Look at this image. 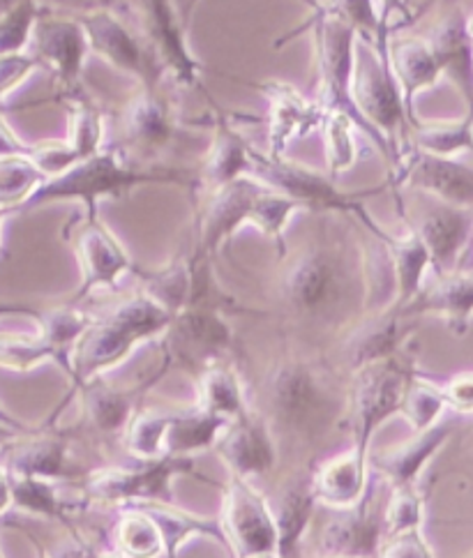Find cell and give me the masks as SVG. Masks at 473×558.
Wrapping results in <instances>:
<instances>
[{"instance_id":"1","label":"cell","mask_w":473,"mask_h":558,"mask_svg":"<svg viewBox=\"0 0 473 558\" xmlns=\"http://www.w3.org/2000/svg\"><path fill=\"white\" fill-rule=\"evenodd\" d=\"M326 215V231L282 256L278 301L289 322L312 335H347L369 312L367 247Z\"/></svg>"},{"instance_id":"2","label":"cell","mask_w":473,"mask_h":558,"mask_svg":"<svg viewBox=\"0 0 473 558\" xmlns=\"http://www.w3.org/2000/svg\"><path fill=\"white\" fill-rule=\"evenodd\" d=\"M262 395L272 432L305 444L330 434L349 413V384L319 357L303 353L280 357L266 372Z\"/></svg>"},{"instance_id":"3","label":"cell","mask_w":473,"mask_h":558,"mask_svg":"<svg viewBox=\"0 0 473 558\" xmlns=\"http://www.w3.org/2000/svg\"><path fill=\"white\" fill-rule=\"evenodd\" d=\"M165 185V187H199L196 173L167 165H140L130 159L116 144L105 146L95 155L76 162L63 175L45 181L22 210L43 208L49 204L78 202L88 213H97L102 202L125 198L134 190Z\"/></svg>"},{"instance_id":"4","label":"cell","mask_w":473,"mask_h":558,"mask_svg":"<svg viewBox=\"0 0 473 558\" xmlns=\"http://www.w3.org/2000/svg\"><path fill=\"white\" fill-rule=\"evenodd\" d=\"M171 322L173 314L146 291H136L105 314L93 316L72 351V386L78 388L90 378L105 376L130 357L136 347L162 337Z\"/></svg>"},{"instance_id":"5","label":"cell","mask_w":473,"mask_h":558,"mask_svg":"<svg viewBox=\"0 0 473 558\" xmlns=\"http://www.w3.org/2000/svg\"><path fill=\"white\" fill-rule=\"evenodd\" d=\"M351 99L365 125V138L379 150L390 175L407 150L411 118L402 90L390 72L388 53H381L361 37L351 74Z\"/></svg>"},{"instance_id":"6","label":"cell","mask_w":473,"mask_h":558,"mask_svg":"<svg viewBox=\"0 0 473 558\" xmlns=\"http://www.w3.org/2000/svg\"><path fill=\"white\" fill-rule=\"evenodd\" d=\"M250 178L293 198L303 210H310L314 215H342L349 219H356L365 231H372L379 225L377 219L367 213L365 198L377 196L384 190H388V185H381L367 192H344L340 190L338 181L326 171H317L301 162H293V159H287V155L272 157L266 150L256 148L254 144L250 153Z\"/></svg>"},{"instance_id":"7","label":"cell","mask_w":473,"mask_h":558,"mask_svg":"<svg viewBox=\"0 0 473 558\" xmlns=\"http://www.w3.org/2000/svg\"><path fill=\"white\" fill-rule=\"evenodd\" d=\"M72 14L86 33L90 56L102 58L107 65L132 76L140 86L165 84L169 68L162 53L148 33H142L130 19L113 8H86Z\"/></svg>"},{"instance_id":"8","label":"cell","mask_w":473,"mask_h":558,"mask_svg":"<svg viewBox=\"0 0 473 558\" xmlns=\"http://www.w3.org/2000/svg\"><path fill=\"white\" fill-rule=\"evenodd\" d=\"M416 374L411 361L400 353L386 361L372 363L351 374L349 381V423L353 432V446L359 452L369 454L374 434L386 425L392 415H400L407 386Z\"/></svg>"},{"instance_id":"9","label":"cell","mask_w":473,"mask_h":558,"mask_svg":"<svg viewBox=\"0 0 473 558\" xmlns=\"http://www.w3.org/2000/svg\"><path fill=\"white\" fill-rule=\"evenodd\" d=\"M196 475L192 457H162L134 466H107L86 473L84 492L88 501L107 506L173 504L171 481Z\"/></svg>"},{"instance_id":"10","label":"cell","mask_w":473,"mask_h":558,"mask_svg":"<svg viewBox=\"0 0 473 558\" xmlns=\"http://www.w3.org/2000/svg\"><path fill=\"white\" fill-rule=\"evenodd\" d=\"M121 144H116L140 165H162L181 134V118L162 86H140L118 116Z\"/></svg>"},{"instance_id":"11","label":"cell","mask_w":473,"mask_h":558,"mask_svg":"<svg viewBox=\"0 0 473 558\" xmlns=\"http://www.w3.org/2000/svg\"><path fill=\"white\" fill-rule=\"evenodd\" d=\"M167 367H183L199 374L202 369L225 363L233 349L235 335L218 305H187L173 314V322L162 335Z\"/></svg>"},{"instance_id":"12","label":"cell","mask_w":473,"mask_h":558,"mask_svg":"<svg viewBox=\"0 0 473 558\" xmlns=\"http://www.w3.org/2000/svg\"><path fill=\"white\" fill-rule=\"evenodd\" d=\"M220 522L231 558L278 556V531L268 496L254 483L229 475Z\"/></svg>"},{"instance_id":"13","label":"cell","mask_w":473,"mask_h":558,"mask_svg":"<svg viewBox=\"0 0 473 558\" xmlns=\"http://www.w3.org/2000/svg\"><path fill=\"white\" fill-rule=\"evenodd\" d=\"M386 185L396 196L419 192L441 204L473 210V165L460 157H437L407 148Z\"/></svg>"},{"instance_id":"14","label":"cell","mask_w":473,"mask_h":558,"mask_svg":"<svg viewBox=\"0 0 473 558\" xmlns=\"http://www.w3.org/2000/svg\"><path fill=\"white\" fill-rule=\"evenodd\" d=\"M72 245L78 270H82V282L70 301L72 305L86 301L97 289H118V282L134 270L128 250L97 213L84 210V215L76 219Z\"/></svg>"},{"instance_id":"15","label":"cell","mask_w":473,"mask_h":558,"mask_svg":"<svg viewBox=\"0 0 473 558\" xmlns=\"http://www.w3.org/2000/svg\"><path fill=\"white\" fill-rule=\"evenodd\" d=\"M419 198L421 204L416 210H400V217L423 241L432 262V272L444 275L458 270L469 243L473 241V210L441 204L425 194H419Z\"/></svg>"},{"instance_id":"16","label":"cell","mask_w":473,"mask_h":558,"mask_svg":"<svg viewBox=\"0 0 473 558\" xmlns=\"http://www.w3.org/2000/svg\"><path fill=\"white\" fill-rule=\"evenodd\" d=\"M381 477H369L363 501L347 510H328V522L319 529V556H353L377 558L384 541V504L379 501Z\"/></svg>"},{"instance_id":"17","label":"cell","mask_w":473,"mask_h":558,"mask_svg":"<svg viewBox=\"0 0 473 558\" xmlns=\"http://www.w3.org/2000/svg\"><path fill=\"white\" fill-rule=\"evenodd\" d=\"M28 53L43 65V70L53 72L65 95L82 88L90 49L86 33L74 14H53L43 10L31 35Z\"/></svg>"},{"instance_id":"18","label":"cell","mask_w":473,"mask_h":558,"mask_svg":"<svg viewBox=\"0 0 473 558\" xmlns=\"http://www.w3.org/2000/svg\"><path fill=\"white\" fill-rule=\"evenodd\" d=\"M264 183L254 181L250 175H243L239 181H233L210 194H204L206 198L199 210L196 245L192 254L210 262L235 233L243 227H250L254 204L264 192Z\"/></svg>"},{"instance_id":"19","label":"cell","mask_w":473,"mask_h":558,"mask_svg":"<svg viewBox=\"0 0 473 558\" xmlns=\"http://www.w3.org/2000/svg\"><path fill=\"white\" fill-rule=\"evenodd\" d=\"M227 464L229 473L243 481H262L278 466V438L266 415L247 409L225 427L213 448Z\"/></svg>"},{"instance_id":"20","label":"cell","mask_w":473,"mask_h":558,"mask_svg":"<svg viewBox=\"0 0 473 558\" xmlns=\"http://www.w3.org/2000/svg\"><path fill=\"white\" fill-rule=\"evenodd\" d=\"M416 324L419 318L407 316L400 307L365 314L363 322L342 337L340 355L344 369L353 374L372 363L404 353V344Z\"/></svg>"},{"instance_id":"21","label":"cell","mask_w":473,"mask_h":558,"mask_svg":"<svg viewBox=\"0 0 473 558\" xmlns=\"http://www.w3.org/2000/svg\"><path fill=\"white\" fill-rule=\"evenodd\" d=\"M259 90L268 102V155L284 157L293 142L322 128L326 111L317 99L305 97L299 88L284 82H264Z\"/></svg>"},{"instance_id":"22","label":"cell","mask_w":473,"mask_h":558,"mask_svg":"<svg viewBox=\"0 0 473 558\" xmlns=\"http://www.w3.org/2000/svg\"><path fill=\"white\" fill-rule=\"evenodd\" d=\"M0 450H8L0 466L10 477H43L53 483L86 477V471L74 462L68 438L61 434H19Z\"/></svg>"},{"instance_id":"23","label":"cell","mask_w":473,"mask_h":558,"mask_svg":"<svg viewBox=\"0 0 473 558\" xmlns=\"http://www.w3.org/2000/svg\"><path fill=\"white\" fill-rule=\"evenodd\" d=\"M275 531H278V558H301L303 541L317 514V498L312 492V473H293L268 496Z\"/></svg>"},{"instance_id":"24","label":"cell","mask_w":473,"mask_h":558,"mask_svg":"<svg viewBox=\"0 0 473 558\" xmlns=\"http://www.w3.org/2000/svg\"><path fill=\"white\" fill-rule=\"evenodd\" d=\"M388 65L402 90L411 125H416L421 118L416 111V97L432 90L441 82L437 53L427 43V37L392 35L388 43Z\"/></svg>"},{"instance_id":"25","label":"cell","mask_w":473,"mask_h":558,"mask_svg":"<svg viewBox=\"0 0 473 558\" xmlns=\"http://www.w3.org/2000/svg\"><path fill=\"white\" fill-rule=\"evenodd\" d=\"M213 138L204 165L196 173L199 194H210L243 175H250V153L252 144L235 128L233 118L218 107H213Z\"/></svg>"},{"instance_id":"26","label":"cell","mask_w":473,"mask_h":558,"mask_svg":"<svg viewBox=\"0 0 473 558\" xmlns=\"http://www.w3.org/2000/svg\"><path fill=\"white\" fill-rule=\"evenodd\" d=\"M400 310L411 318L437 316L452 332L464 335L473 322V272L458 268L435 275V279L425 282L421 293Z\"/></svg>"},{"instance_id":"27","label":"cell","mask_w":473,"mask_h":558,"mask_svg":"<svg viewBox=\"0 0 473 558\" xmlns=\"http://www.w3.org/2000/svg\"><path fill=\"white\" fill-rule=\"evenodd\" d=\"M427 43L437 53L441 78L456 88L473 121V39L469 31V14L452 10L427 35Z\"/></svg>"},{"instance_id":"28","label":"cell","mask_w":473,"mask_h":558,"mask_svg":"<svg viewBox=\"0 0 473 558\" xmlns=\"http://www.w3.org/2000/svg\"><path fill=\"white\" fill-rule=\"evenodd\" d=\"M452 425L439 423L425 432H416L409 441L381 454L367 457V464L388 487H416L419 477L435 460L439 450L450 441Z\"/></svg>"},{"instance_id":"29","label":"cell","mask_w":473,"mask_h":558,"mask_svg":"<svg viewBox=\"0 0 473 558\" xmlns=\"http://www.w3.org/2000/svg\"><path fill=\"white\" fill-rule=\"evenodd\" d=\"M369 487L367 454L356 448L332 454L312 473V492L326 510H347L359 506Z\"/></svg>"},{"instance_id":"30","label":"cell","mask_w":473,"mask_h":558,"mask_svg":"<svg viewBox=\"0 0 473 558\" xmlns=\"http://www.w3.org/2000/svg\"><path fill=\"white\" fill-rule=\"evenodd\" d=\"M379 238L388 252L392 282H396L392 307H404L421 293L427 282V275L432 272L429 254L416 231H411L409 227H404L402 233L384 231Z\"/></svg>"},{"instance_id":"31","label":"cell","mask_w":473,"mask_h":558,"mask_svg":"<svg viewBox=\"0 0 473 558\" xmlns=\"http://www.w3.org/2000/svg\"><path fill=\"white\" fill-rule=\"evenodd\" d=\"M74 390L82 395V411L90 429L102 436L125 432L134 415V390L107 384L105 376L90 378Z\"/></svg>"},{"instance_id":"32","label":"cell","mask_w":473,"mask_h":558,"mask_svg":"<svg viewBox=\"0 0 473 558\" xmlns=\"http://www.w3.org/2000/svg\"><path fill=\"white\" fill-rule=\"evenodd\" d=\"M142 508L153 517L157 526H160L167 558H179L181 549L190 541H194V537L213 541L227 549V537H225L220 520H213V517H199L194 512L175 508L173 504H144Z\"/></svg>"},{"instance_id":"33","label":"cell","mask_w":473,"mask_h":558,"mask_svg":"<svg viewBox=\"0 0 473 558\" xmlns=\"http://www.w3.org/2000/svg\"><path fill=\"white\" fill-rule=\"evenodd\" d=\"M229 423L225 417L210 415L202 409H187V411H171L169 413V427L165 438V454L167 457H192L196 452L213 450L218 444L220 434Z\"/></svg>"},{"instance_id":"34","label":"cell","mask_w":473,"mask_h":558,"mask_svg":"<svg viewBox=\"0 0 473 558\" xmlns=\"http://www.w3.org/2000/svg\"><path fill=\"white\" fill-rule=\"evenodd\" d=\"M196 409L231 423L250 409L239 372L229 363H215L196 374Z\"/></svg>"},{"instance_id":"35","label":"cell","mask_w":473,"mask_h":558,"mask_svg":"<svg viewBox=\"0 0 473 558\" xmlns=\"http://www.w3.org/2000/svg\"><path fill=\"white\" fill-rule=\"evenodd\" d=\"M407 148L421 150L437 157H462L473 153V121L464 113L460 118H444V121H423L409 128Z\"/></svg>"},{"instance_id":"36","label":"cell","mask_w":473,"mask_h":558,"mask_svg":"<svg viewBox=\"0 0 473 558\" xmlns=\"http://www.w3.org/2000/svg\"><path fill=\"white\" fill-rule=\"evenodd\" d=\"M113 549L123 558H162V533L142 506H125L113 526Z\"/></svg>"},{"instance_id":"37","label":"cell","mask_w":473,"mask_h":558,"mask_svg":"<svg viewBox=\"0 0 473 558\" xmlns=\"http://www.w3.org/2000/svg\"><path fill=\"white\" fill-rule=\"evenodd\" d=\"M324 14L347 24L365 43H372L381 53H388L392 31L384 22L379 0H322Z\"/></svg>"},{"instance_id":"38","label":"cell","mask_w":473,"mask_h":558,"mask_svg":"<svg viewBox=\"0 0 473 558\" xmlns=\"http://www.w3.org/2000/svg\"><path fill=\"white\" fill-rule=\"evenodd\" d=\"M319 132L326 148V173L338 181L342 173L351 171L361 159V146L356 142L359 128L347 113L326 111Z\"/></svg>"},{"instance_id":"39","label":"cell","mask_w":473,"mask_h":558,"mask_svg":"<svg viewBox=\"0 0 473 558\" xmlns=\"http://www.w3.org/2000/svg\"><path fill=\"white\" fill-rule=\"evenodd\" d=\"M68 97L70 102V130H68V144L76 150V155L86 159L102 150L105 144V111L97 107L93 99L78 88Z\"/></svg>"},{"instance_id":"40","label":"cell","mask_w":473,"mask_h":558,"mask_svg":"<svg viewBox=\"0 0 473 558\" xmlns=\"http://www.w3.org/2000/svg\"><path fill=\"white\" fill-rule=\"evenodd\" d=\"M446 411L448 402L444 395V386L429 381V378L421 374H413L400 407V415L409 423L413 434L439 425Z\"/></svg>"},{"instance_id":"41","label":"cell","mask_w":473,"mask_h":558,"mask_svg":"<svg viewBox=\"0 0 473 558\" xmlns=\"http://www.w3.org/2000/svg\"><path fill=\"white\" fill-rule=\"evenodd\" d=\"M49 361L68 374L72 372L70 363L39 330L35 335H0V365L3 367L28 372Z\"/></svg>"},{"instance_id":"42","label":"cell","mask_w":473,"mask_h":558,"mask_svg":"<svg viewBox=\"0 0 473 558\" xmlns=\"http://www.w3.org/2000/svg\"><path fill=\"white\" fill-rule=\"evenodd\" d=\"M169 413L171 411H142L132 415L123 436H125V448L130 457L136 462H150V460H162L165 454V438L169 427Z\"/></svg>"},{"instance_id":"43","label":"cell","mask_w":473,"mask_h":558,"mask_svg":"<svg viewBox=\"0 0 473 558\" xmlns=\"http://www.w3.org/2000/svg\"><path fill=\"white\" fill-rule=\"evenodd\" d=\"M43 185L45 175L35 169L28 155L0 157V208L22 210Z\"/></svg>"},{"instance_id":"44","label":"cell","mask_w":473,"mask_h":558,"mask_svg":"<svg viewBox=\"0 0 473 558\" xmlns=\"http://www.w3.org/2000/svg\"><path fill=\"white\" fill-rule=\"evenodd\" d=\"M10 481L12 506L28 514L68 522V506L53 481H43V477H10Z\"/></svg>"},{"instance_id":"45","label":"cell","mask_w":473,"mask_h":558,"mask_svg":"<svg viewBox=\"0 0 473 558\" xmlns=\"http://www.w3.org/2000/svg\"><path fill=\"white\" fill-rule=\"evenodd\" d=\"M39 14L43 5L37 0H12L10 8L0 14V56L28 51Z\"/></svg>"},{"instance_id":"46","label":"cell","mask_w":473,"mask_h":558,"mask_svg":"<svg viewBox=\"0 0 473 558\" xmlns=\"http://www.w3.org/2000/svg\"><path fill=\"white\" fill-rule=\"evenodd\" d=\"M425 522V501L416 487H390L384 504L386 537L421 531Z\"/></svg>"},{"instance_id":"47","label":"cell","mask_w":473,"mask_h":558,"mask_svg":"<svg viewBox=\"0 0 473 558\" xmlns=\"http://www.w3.org/2000/svg\"><path fill=\"white\" fill-rule=\"evenodd\" d=\"M28 157L35 169L45 175V181L63 175L76 162H82V157L68 144V138H45V142L31 144Z\"/></svg>"},{"instance_id":"48","label":"cell","mask_w":473,"mask_h":558,"mask_svg":"<svg viewBox=\"0 0 473 558\" xmlns=\"http://www.w3.org/2000/svg\"><path fill=\"white\" fill-rule=\"evenodd\" d=\"M39 70H43V65H39L28 51L0 56V107H3V99L16 86H22L26 78H31Z\"/></svg>"},{"instance_id":"49","label":"cell","mask_w":473,"mask_h":558,"mask_svg":"<svg viewBox=\"0 0 473 558\" xmlns=\"http://www.w3.org/2000/svg\"><path fill=\"white\" fill-rule=\"evenodd\" d=\"M377 558H437V556L421 529V531H409V533L386 537Z\"/></svg>"},{"instance_id":"50","label":"cell","mask_w":473,"mask_h":558,"mask_svg":"<svg viewBox=\"0 0 473 558\" xmlns=\"http://www.w3.org/2000/svg\"><path fill=\"white\" fill-rule=\"evenodd\" d=\"M444 395L448 402V411H456L460 415H473V372L452 376L448 384H444Z\"/></svg>"},{"instance_id":"51","label":"cell","mask_w":473,"mask_h":558,"mask_svg":"<svg viewBox=\"0 0 473 558\" xmlns=\"http://www.w3.org/2000/svg\"><path fill=\"white\" fill-rule=\"evenodd\" d=\"M384 22L396 33V28L413 22V0H379Z\"/></svg>"},{"instance_id":"52","label":"cell","mask_w":473,"mask_h":558,"mask_svg":"<svg viewBox=\"0 0 473 558\" xmlns=\"http://www.w3.org/2000/svg\"><path fill=\"white\" fill-rule=\"evenodd\" d=\"M95 547L90 545V541L82 535H70L65 541L58 543L53 549H49V558H95Z\"/></svg>"},{"instance_id":"53","label":"cell","mask_w":473,"mask_h":558,"mask_svg":"<svg viewBox=\"0 0 473 558\" xmlns=\"http://www.w3.org/2000/svg\"><path fill=\"white\" fill-rule=\"evenodd\" d=\"M12 508V481L8 471L0 466V514H5Z\"/></svg>"},{"instance_id":"54","label":"cell","mask_w":473,"mask_h":558,"mask_svg":"<svg viewBox=\"0 0 473 558\" xmlns=\"http://www.w3.org/2000/svg\"><path fill=\"white\" fill-rule=\"evenodd\" d=\"M19 434H26V432H19V429H14V427H8V425L0 423V448H3L5 444H10L12 438L19 436Z\"/></svg>"},{"instance_id":"55","label":"cell","mask_w":473,"mask_h":558,"mask_svg":"<svg viewBox=\"0 0 473 558\" xmlns=\"http://www.w3.org/2000/svg\"><path fill=\"white\" fill-rule=\"evenodd\" d=\"M0 423L8 425V427H14V429H19V432H24V429H26L22 423L14 421V417H12V415H8L3 409H0Z\"/></svg>"},{"instance_id":"56","label":"cell","mask_w":473,"mask_h":558,"mask_svg":"<svg viewBox=\"0 0 473 558\" xmlns=\"http://www.w3.org/2000/svg\"><path fill=\"white\" fill-rule=\"evenodd\" d=\"M95 558H123V556L111 547V549H97V551H95Z\"/></svg>"},{"instance_id":"57","label":"cell","mask_w":473,"mask_h":558,"mask_svg":"<svg viewBox=\"0 0 473 558\" xmlns=\"http://www.w3.org/2000/svg\"><path fill=\"white\" fill-rule=\"evenodd\" d=\"M301 3L310 10V12H317L322 8V0H301Z\"/></svg>"},{"instance_id":"58","label":"cell","mask_w":473,"mask_h":558,"mask_svg":"<svg viewBox=\"0 0 473 558\" xmlns=\"http://www.w3.org/2000/svg\"><path fill=\"white\" fill-rule=\"evenodd\" d=\"M12 210H8V208H0V227H3V222H5V217L10 215Z\"/></svg>"},{"instance_id":"59","label":"cell","mask_w":473,"mask_h":558,"mask_svg":"<svg viewBox=\"0 0 473 558\" xmlns=\"http://www.w3.org/2000/svg\"><path fill=\"white\" fill-rule=\"evenodd\" d=\"M469 31H471V39H473V14H469Z\"/></svg>"},{"instance_id":"60","label":"cell","mask_w":473,"mask_h":558,"mask_svg":"<svg viewBox=\"0 0 473 558\" xmlns=\"http://www.w3.org/2000/svg\"><path fill=\"white\" fill-rule=\"evenodd\" d=\"M317 558H353V556H317Z\"/></svg>"},{"instance_id":"61","label":"cell","mask_w":473,"mask_h":558,"mask_svg":"<svg viewBox=\"0 0 473 558\" xmlns=\"http://www.w3.org/2000/svg\"><path fill=\"white\" fill-rule=\"evenodd\" d=\"M43 558H49V556H47V554H45V556H43Z\"/></svg>"}]
</instances>
